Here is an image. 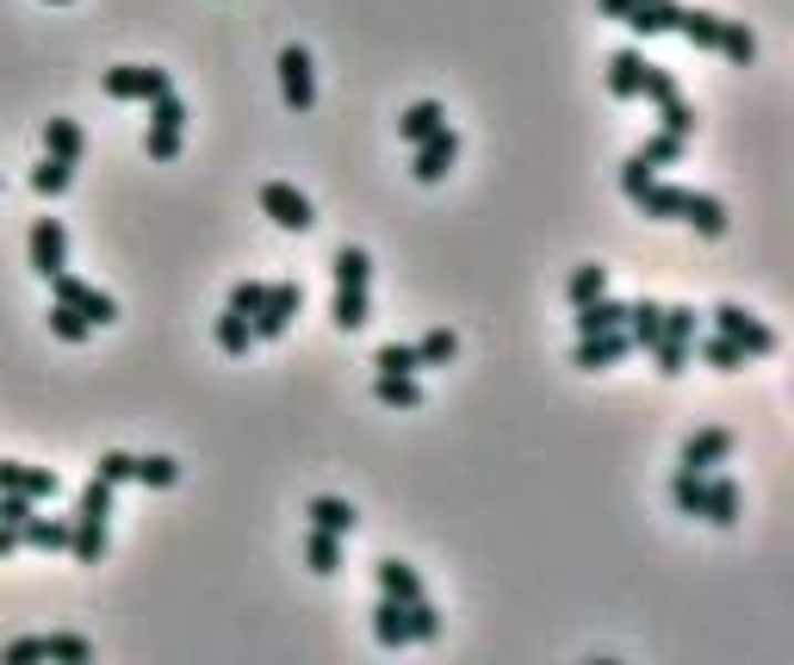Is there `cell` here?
<instances>
[{
    "label": "cell",
    "mask_w": 794,
    "mask_h": 665,
    "mask_svg": "<svg viewBox=\"0 0 794 665\" xmlns=\"http://www.w3.org/2000/svg\"><path fill=\"white\" fill-rule=\"evenodd\" d=\"M267 305V280H236L230 286V305L224 311H236V317H255Z\"/></svg>",
    "instance_id": "ee69618b"
},
{
    "label": "cell",
    "mask_w": 794,
    "mask_h": 665,
    "mask_svg": "<svg viewBox=\"0 0 794 665\" xmlns=\"http://www.w3.org/2000/svg\"><path fill=\"white\" fill-rule=\"evenodd\" d=\"M652 361H658V374H683L689 367V336H658Z\"/></svg>",
    "instance_id": "b9f144b4"
},
{
    "label": "cell",
    "mask_w": 794,
    "mask_h": 665,
    "mask_svg": "<svg viewBox=\"0 0 794 665\" xmlns=\"http://www.w3.org/2000/svg\"><path fill=\"white\" fill-rule=\"evenodd\" d=\"M329 317H336L342 330H360V324L373 317V305H367V286H336V305H329Z\"/></svg>",
    "instance_id": "83f0119b"
},
{
    "label": "cell",
    "mask_w": 794,
    "mask_h": 665,
    "mask_svg": "<svg viewBox=\"0 0 794 665\" xmlns=\"http://www.w3.org/2000/svg\"><path fill=\"white\" fill-rule=\"evenodd\" d=\"M714 50L726 57V63H751L757 57V38L739 25V19H720V38H714Z\"/></svg>",
    "instance_id": "f1b7e54d"
},
{
    "label": "cell",
    "mask_w": 794,
    "mask_h": 665,
    "mask_svg": "<svg viewBox=\"0 0 794 665\" xmlns=\"http://www.w3.org/2000/svg\"><path fill=\"white\" fill-rule=\"evenodd\" d=\"M174 156H181V131L149 125V162H174Z\"/></svg>",
    "instance_id": "11a10c76"
},
{
    "label": "cell",
    "mask_w": 794,
    "mask_h": 665,
    "mask_svg": "<svg viewBox=\"0 0 794 665\" xmlns=\"http://www.w3.org/2000/svg\"><path fill=\"white\" fill-rule=\"evenodd\" d=\"M689 355H701V361L708 367H720V374H739V367H745V349H739V342H732V336H708V342H689Z\"/></svg>",
    "instance_id": "4316f807"
},
{
    "label": "cell",
    "mask_w": 794,
    "mask_h": 665,
    "mask_svg": "<svg viewBox=\"0 0 794 665\" xmlns=\"http://www.w3.org/2000/svg\"><path fill=\"white\" fill-rule=\"evenodd\" d=\"M379 591H385V597H398V603H416L422 597V579H416V566H410V560H379Z\"/></svg>",
    "instance_id": "d6986e66"
},
{
    "label": "cell",
    "mask_w": 794,
    "mask_h": 665,
    "mask_svg": "<svg viewBox=\"0 0 794 665\" xmlns=\"http://www.w3.org/2000/svg\"><path fill=\"white\" fill-rule=\"evenodd\" d=\"M658 330H664V305H658V299H639V305H627V342H633V349H646V355H652Z\"/></svg>",
    "instance_id": "2e32d148"
},
{
    "label": "cell",
    "mask_w": 794,
    "mask_h": 665,
    "mask_svg": "<svg viewBox=\"0 0 794 665\" xmlns=\"http://www.w3.org/2000/svg\"><path fill=\"white\" fill-rule=\"evenodd\" d=\"M63 479L50 467H25V460H0V491H25V498H56Z\"/></svg>",
    "instance_id": "8fae6325"
},
{
    "label": "cell",
    "mask_w": 794,
    "mask_h": 665,
    "mask_svg": "<svg viewBox=\"0 0 794 665\" xmlns=\"http://www.w3.org/2000/svg\"><path fill=\"white\" fill-rule=\"evenodd\" d=\"M639 69H646L639 50H615V57H608V94L615 100H639Z\"/></svg>",
    "instance_id": "44dd1931"
},
{
    "label": "cell",
    "mask_w": 794,
    "mask_h": 665,
    "mask_svg": "<svg viewBox=\"0 0 794 665\" xmlns=\"http://www.w3.org/2000/svg\"><path fill=\"white\" fill-rule=\"evenodd\" d=\"M683 143H689V137H670V131H658V137H646V150H639V156L652 162V168H664V162H683Z\"/></svg>",
    "instance_id": "681fc988"
},
{
    "label": "cell",
    "mask_w": 794,
    "mask_h": 665,
    "mask_svg": "<svg viewBox=\"0 0 794 665\" xmlns=\"http://www.w3.org/2000/svg\"><path fill=\"white\" fill-rule=\"evenodd\" d=\"M646 181H652V162H646V156H639V150H633V156L621 162V187H627V200H633V193L646 187Z\"/></svg>",
    "instance_id": "9f6ffc18"
},
{
    "label": "cell",
    "mask_w": 794,
    "mask_h": 665,
    "mask_svg": "<svg viewBox=\"0 0 794 665\" xmlns=\"http://www.w3.org/2000/svg\"><path fill=\"white\" fill-rule=\"evenodd\" d=\"M708 317H714V330H720V336H732V342H739L745 355H776V349H782V336L770 330V324H757V317H751L745 305H714Z\"/></svg>",
    "instance_id": "6da1fadb"
},
{
    "label": "cell",
    "mask_w": 794,
    "mask_h": 665,
    "mask_svg": "<svg viewBox=\"0 0 794 665\" xmlns=\"http://www.w3.org/2000/svg\"><path fill=\"white\" fill-rule=\"evenodd\" d=\"M633 355V342H627V330H596V336H577V367H615Z\"/></svg>",
    "instance_id": "30bf717a"
},
{
    "label": "cell",
    "mask_w": 794,
    "mask_h": 665,
    "mask_svg": "<svg viewBox=\"0 0 794 665\" xmlns=\"http://www.w3.org/2000/svg\"><path fill=\"white\" fill-rule=\"evenodd\" d=\"M404 616H410V641H435V634H441V610L429 597H416Z\"/></svg>",
    "instance_id": "f6af8a7d"
},
{
    "label": "cell",
    "mask_w": 794,
    "mask_h": 665,
    "mask_svg": "<svg viewBox=\"0 0 794 665\" xmlns=\"http://www.w3.org/2000/svg\"><path fill=\"white\" fill-rule=\"evenodd\" d=\"M7 554H19V529L0 523V560H7Z\"/></svg>",
    "instance_id": "680465c9"
},
{
    "label": "cell",
    "mask_w": 794,
    "mask_h": 665,
    "mask_svg": "<svg viewBox=\"0 0 794 665\" xmlns=\"http://www.w3.org/2000/svg\"><path fill=\"white\" fill-rule=\"evenodd\" d=\"M701 485H708V473H695V467H677V479H670V504L683 510V516H701Z\"/></svg>",
    "instance_id": "f546056e"
},
{
    "label": "cell",
    "mask_w": 794,
    "mask_h": 665,
    "mask_svg": "<svg viewBox=\"0 0 794 665\" xmlns=\"http://www.w3.org/2000/svg\"><path fill=\"white\" fill-rule=\"evenodd\" d=\"M410 150H416V162H410V175L435 187V181H447V168H453V162H460V131H453V125H441V131H429L422 143H410Z\"/></svg>",
    "instance_id": "5b68a950"
},
{
    "label": "cell",
    "mask_w": 794,
    "mask_h": 665,
    "mask_svg": "<svg viewBox=\"0 0 794 665\" xmlns=\"http://www.w3.org/2000/svg\"><path fill=\"white\" fill-rule=\"evenodd\" d=\"M410 603H398V597H379V610H373V641L379 647H410V616H404Z\"/></svg>",
    "instance_id": "9a60e30c"
},
{
    "label": "cell",
    "mask_w": 794,
    "mask_h": 665,
    "mask_svg": "<svg viewBox=\"0 0 794 665\" xmlns=\"http://www.w3.org/2000/svg\"><path fill=\"white\" fill-rule=\"evenodd\" d=\"M38 516V498H25V491H0V523L7 529H25Z\"/></svg>",
    "instance_id": "bcb514c9"
},
{
    "label": "cell",
    "mask_w": 794,
    "mask_h": 665,
    "mask_svg": "<svg viewBox=\"0 0 794 665\" xmlns=\"http://www.w3.org/2000/svg\"><path fill=\"white\" fill-rule=\"evenodd\" d=\"M249 342H255V330H249V317H236V311H224V317H218V349H224V355H249Z\"/></svg>",
    "instance_id": "8d00e7d4"
},
{
    "label": "cell",
    "mask_w": 794,
    "mask_h": 665,
    "mask_svg": "<svg viewBox=\"0 0 794 665\" xmlns=\"http://www.w3.org/2000/svg\"><path fill=\"white\" fill-rule=\"evenodd\" d=\"M677 19H683V7H670V0H646V7L627 13V25H633L639 38H658V32H677Z\"/></svg>",
    "instance_id": "cb8c5ba5"
},
{
    "label": "cell",
    "mask_w": 794,
    "mask_h": 665,
    "mask_svg": "<svg viewBox=\"0 0 794 665\" xmlns=\"http://www.w3.org/2000/svg\"><path fill=\"white\" fill-rule=\"evenodd\" d=\"M44 317H50V330L63 336V342H87V336H94V324H87L81 311H69V305H50Z\"/></svg>",
    "instance_id": "60d3db41"
},
{
    "label": "cell",
    "mask_w": 794,
    "mask_h": 665,
    "mask_svg": "<svg viewBox=\"0 0 794 665\" xmlns=\"http://www.w3.org/2000/svg\"><path fill=\"white\" fill-rule=\"evenodd\" d=\"M373 367H379V374H416V349H404V342H385V349H379L373 355Z\"/></svg>",
    "instance_id": "f907efd6"
},
{
    "label": "cell",
    "mask_w": 794,
    "mask_h": 665,
    "mask_svg": "<svg viewBox=\"0 0 794 665\" xmlns=\"http://www.w3.org/2000/svg\"><path fill=\"white\" fill-rule=\"evenodd\" d=\"M305 516H311V529H329V535H354V504H342V498H311L305 504Z\"/></svg>",
    "instance_id": "7402d4cb"
},
{
    "label": "cell",
    "mask_w": 794,
    "mask_h": 665,
    "mask_svg": "<svg viewBox=\"0 0 794 665\" xmlns=\"http://www.w3.org/2000/svg\"><path fill=\"white\" fill-rule=\"evenodd\" d=\"M683 193H689V187H670V181H646V187L633 193V206L646 212V218H677V212H683Z\"/></svg>",
    "instance_id": "ffe728a7"
},
{
    "label": "cell",
    "mask_w": 794,
    "mask_h": 665,
    "mask_svg": "<svg viewBox=\"0 0 794 665\" xmlns=\"http://www.w3.org/2000/svg\"><path fill=\"white\" fill-rule=\"evenodd\" d=\"M453 355H460V336H453V330H429V336L416 342V361H422V367H447Z\"/></svg>",
    "instance_id": "836d02e7"
},
{
    "label": "cell",
    "mask_w": 794,
    "mask_h": 665,
    "mask_svg": "<svg viewBox=\"0 0 794 665\" xmlns=\"http://www.w3.org/2000/svg\"><path fill=\"white\" fill-rule=\"evenodd\" d=\"M100 479H106V485H125L131 473H137V454H118V448H112V454H100V467H94Z\"/></svg>",
    "instance_id": "816d5d0a"
},
{
    "label": "cell",
    "mask_w": 794,
    "mask_h": 665,
    "mask_svg": "<svg viewBox=\"0 0 794 665\" xmlns=\"http://www.w3.org/2000/svg\"><path fill=\"white\" fill-rule=\"evenodd\" d=\"M658 112H664V131H670V137H695V106H689L683 94H677V100H664Z\"/></svg>",
    "instance_id": "7dc6e473"
},
{
    "label": "cell",
    "mask_w": 794,
    "mask_h": 665,
    "mask_svg": "<svg viewBox=\"0 0 794 665\" xmlns=\"http://www.w3.org/2000/svg\"><path fill=\"white\" fill-rule=\"evenodd\" d=\"M274 69H280L286 106H292V112H311V106H317V63H311V50H305V44H286Z\"/></svg>",
    "instance_id": "3957f363"
},
{
    "label": "cell",
    "mask_w": 794,
    "mask_h": 665,
    "mask_svg": "<svg viewBox=\"0 0 794 665\" xmlns=\"http://www.w3.org/2000/svg\"><path fill=\"white\" fill-rule=\"evenodd\" d=\"M596 13H602V19H627V13H633V0H596Z\"/></svg>",
    "instance_id": "6f0895ef"
},
{
    "label": "cell",
    "mask_w": 794,
    "mask_h": 665,
    "mask_svg": "<svg viewBox=\"0 0 794 665\" xmlns=\"http://www.w3.org/2000/svg\"><path fill=\"white\" fill-rule=\"evenodd\" d=\"M131 479H137V485H156V491H168L174 479H181V467H174L168 454H143V460H137V473H131Z\"/></svg>",
    "instance_id": "f35d334b"
},
{
    "label": "cell",
    "mask_w": 794,
    "mask_h": 665,
    "mask_svg": "<svg viewBox=\"0 0 794 665\" xmlns=\"http://www.w3.org/2000/svg\"><path fill=\"white\" fill-rule=\"evenodd\" d=\"M305 560H311V572H336L342 566V535L311 529V535H305Z\"/></svg>",
    "instance_id": "1f68e13d"
},
{
    "label": "cell",
    "mask_w": 794,
    "mask_h": 665,
    "mask_svg": "<svg viewBox=\"0 0 794 665\" xmlns=\"http://www.w3.org/2000/svg\"><path fill=\"white\" fill-rule=\"evenodd\" d=\"M75 516H100V523H106V516H112V485H106V479H87V485H81V504H75Z\"/></svg>",
    "instance_id": "7bdbcfd3"
},
{
    "label": "cell",
    "mask_w": 794,
    "mask_h": 665,
    "mask_svg": "<svg viewBox=\"0 0 794 665\" xmlns=\"http://www.w3.org/2000/svg\"><path fill=\"white\" fill-rule=\"evenodd\" d=\"M25 249H32V274H63L69 268V231L63 218H38L32 224V237H25Z\"/></svg>",
    "instance_id": "ba28073f"
},
{
    "label": "cell",
    "mask_w": 794,
    "mask_h": 665,
    "mask_svg": "<svg viewBox=\"0 0 794 665\" xmlns=\"http://www.w3.org/2000/svg\"><path fill=\"white\" fill-rule=\"evenodd\" d=\"M683 224H695L701 237H726V206H720L714 193H683Z\"/></svg>",
    "instance_id": "5bb4252c"
},
{
    "label": "cell",
    "mask_w": 794,
    "mask_h": 665,
    "mask_svg": "<svg viewBox=\"0 0 794 665\" xmlns=\"http://www.w3.org/2000/svg\"><path fill=\"white\" fill-rule=\"evenodd\" d=\"M732 454V429H701V436H689L683 442V467H695V473H708V467H720V460Z\"/></svg>",
    "instance_id": "7c38bea8"
},
{
    "label": "cell",
    "mask_w": 794,
    "mask_h": 665,
    "mask_svg": "<svg viewBox=\"0 0 794 665\" xmlns=\"http://www.w3.org/2000/svg\"><path fill=\"white\" fill-rule=\"evenodd\" d=\"M677 32H683L695 50H714V38H720V13H683V19H677Z\"/></svg>",
    "instance_id": "ab89813d"
},
{
    "label": "cell",
    "mask_w": 794,
    "mask_h": 665,
    "mask_svg": "<svg viewBox=\"0 0 794 665\" xmlns=\"http://www.w3.org/2000/svg\"><path fill=\"white\" fill-rule=\"evenodd\" d=\"M596 330H627V305L621 299H590V305H577V336H596Z\"/></svg>",
    "instance_id": "ac0fdd59"
},
{
    "label": "cell",
    "mask_w": 794,
    "mask_h": 665,
    "mask_svg": "<svg viewBox=\"0 0 794 665\" xmlns=\"http://www.w3.org/2000/svg\"><path fill=\"white\" fill-rule=\"evenodd\" d=\"M633 7H646V0H633Z\"/></svg>",
    "instance_id": "94428289"
},
{
    "label": "cell",
    "mask_w": 794,
    "mask_h": 665,
    "mask_svg": "<svg viewBox=\"0 0 794 665\" xmlns=\"http://www.w3.org/2000/svg\"><path fill=\"white\" fill-rule=\"evenodd\" d=\"M44 7H69V0H44Z\"/></svg>",
    "instance_id": "91938a15"
},
{
    "label": "cell",
    "mask_w": 794,
    "mask_h": 665,
    "mask_svg": "<svg viewBox=\"0 0 794 665\" xmlns=\"http://www.w3.org/2000/svg\"><path fill=\"white\" fill-rule=\"evenodd\" d=\"M658 336H689L695 342V305H664V330Z\"/></svg>",
    "instance_id": "f5cc1de1"
},
{
    "label": "cell",
    "mask_w": 794,
    "mask_h": 665,
    "mask_svg": "<svg viewBox=\"0 0 794 665\" xmlns=\"http://www.w3.org/2000/svg\"><path fill=\"white\" fill-rule=\"evenodd\" d=\"M50 293H56V305H69V311H81L87 317V324H112V317H118V299H112V293H100V286H87V280H75V274H50Z\"/></svg>",
    "instance_id": "7a4b0ae2"
},
{
    "label": "cell",
    "mask_w": 794,
    "mask_h": 665,
    "mask_svg": "<svg viewBox=\"0 0 794 665\" xmlns=\"http://www.w3.org/2000/svg\"><path fill=\"white\" fill-rule=\"evenodd\" d=\"M373 280V255L367 249H336V286H367Z\"/></svg>",
    "instance_id": "d6a6232c"
},
{
    "label": "cell",
    "mask_w": 794,
    "mask_h": 665,
    "mask_svg": "<svg viewBox=\"0 0 794 665\" xmlns=\"http://www.w3.org/2000/svg\"><path fill=\"white\" fill-rule=\"evenodd\" d=\"M100 88H106L112 100H143V106H149L156 94H168V75H162V69H143V63H118L100 75Z\"/></svg>",
    "instance_id": "52a82bcc"
},
{
    "label": "cell",
    "mask_w": 794,
    "mask_h": 665,
    "mask_svg": "<svg viewBox=\"0 0 794 665\" xmlns=\"http://www.w3.org/2000/svg\"><path fill=\"white\" fill-rule=\"evenodd\" d=\"M261 212L280 224V231H311V224H317V206L292 187V181H267V187H261Z\"/></svg>",
    "instance_id": "8992f818"
},
{
    "label": "cell",
    "mask_w": 794,
    "mask_h": 665,
    "mask_svg": "<svg viewBox=\"0 0 794 665\" xmlns=\"http://www.w3.org/2000/svg\"><path fill=\"white\" fill-rule=\"evenodd\" d=\"M44 659H63V665H87L94 647L81 641V634H44Z\"/></svg>",
    "instance_id": "74e56055"
},
{
    "label": "cell",
    "mask_w": 794,
    "mask_h": 665,
    "mask_svg": "<svg viewBox=\"0 0 794 665\" xmlns=\"http://www.w3.org/2000/svg\"><path fill=\"white\" fill-rule=\"evenodd\" d=\"M373 398H379V405H391V411H416V405H422V386H416V374H379V380H373Z\"/></svg>",
    "instance_id": "603a6c76"
},
{
    "label": "cell",
    "mask_w": 794,
    "mask_h": 665,
    "mask_svg": "<svg viewBox=\"0 0 794 665\" xmlns=\"http://www.w3.org/2000/svg\"><path fill=\"white\" fill-rule=\"evenodd\" d=\"M38 659H44V634H25V641H13L0 653V665H38Z\"/></svg>",
    "instance_id": "db71d44e"
},
{
    "label": "cell",
    "mask_w": 794,
    "mask_h": 665,
    "mask_svg": "<svg viewBox=\"0 0 794 665\" xmlns=\"http://www.w3.org/2000/svg\"><path fill=\"white\" fill-rule=\"evenodd\" d=\"M69 529H75V516H32V523L19 529V548H38V554H63V548H69Z\"/></svg>",
    "instance_id": "4fadbf2b"
},
{
    "label": "cell",
    "mask_w": 794,
    "mask_h": 665,
    "mask_svg": "<svg viewBox=\"0 0 794 665\" xmlns=\"http://www.w3.org/2000/svg\"><path fill=\"white\" fill-rule=\"evenodd\" d=\"M441 125H447L441 100H416V106H410L404 119H398V137H404V143H422L429 131H441Z\"/></svg>",
    "instance_id": "d4e9b609"
},
{
    "label": "cell",
    "mask_w": 794,
    "mask_h": 665,
    "mask_svg": "<svg viewBox=\"0 0 794 665\" xmlns=\"http://www.w3.org/2000/svg\"><path fill=\"white\" fill-rule=\"evenodd\" d=\"M81 150H87V137H81V125H75V119H50V125H44V156L81 162Z\"/></svg>",
    "instance_id": "484cf974"
},
{
    "label": "cell",
    "mask_w": 794,
    "mask_h": 665,
    "mask_svg": "<svg viewBox=\"0 0 794 665\" xmlns=\"http://www.w3.org/2000/svg\"><path fill=\"white\" fill-rule=\"evenodd\" d=\"M69 554H75L81 566H100V560H106V523H100V516H75V529H69Z\"/></svg>",
    "instance_id": "e0dca14e"
},
{
    "label": "cell",
    "mask_w": 794,
    "mask_h": 665,
    "mask_svg": "<svg viewBox=\"0 0 794 665\" xmlns=\"http://www.w3.org/2000/svg\"><path fill=\"white\" fill-rule=\"evenodd\" d=\"M298 305H305V293H298V280H280V286H267V305H261V311L249 317L255 342H280V336L292 330Z\"/></svg>",
    "instance_id": "277c9868"
},
{
    "label": "cell",
    "mask_w": 794,
    "mask_h": 665,
    "mask_svg": "<svg viewBox=\"0 0 794 665\" xmlns=\"http://www.w3.org/2000/svg\"><path fill=\"white\" fill-rule=\"evenodd\" d=\"M149 125H168V131H181V125H187V106H181V94H174V88H168V94H156V100H149Z\"/></svg>",
    "instance_id": "c3c4849f"
},
{
    "label": "cell",
    "mask_w": 794,
    "mask_h": 665,
    "mask_svg": "<svg viewBox=\"0 0 794 665\" xmlns=\"http://www.w3.org/2000/svg\"><path fill=\"white\" fill-rule=\"evenodd\" d=\"M739 510H745V491H739V479H708V485H701V516H708V523L714 529H732L739 523Z\"/></svg>",
    "instance_id": "9c48e42d"
},
{
    "label": "cell",
    "mask_w": 794,
    "mask_h": 665,
    "mask_svg": "<svg viewBox=\"0 0 794 665\" xmlns=\"http://www.w3.org/2000/svg\"><path fill=\"white\" fill-rule=\"evenodd\" d=\"M639 94L652 100V106H664V100H677V94H683V88H677V75H670V69L646 63V69H639Z\"/></svg>",
    "instance_id": "d590c367"
},
{
    "label": "cell",
    "mask_w": 794,
    "mask_h": 665,
    "mask_svg": "<svg viewBox=\"0 0 794 665\" xmlns=\"http://www.w3.org/2000/svg\"><path fill=\"white\" fill-rule=\"evenodd\" d=\"M69 181H75V162H63V156H44L32 168V187L44 193V200H56V193H69Z\"/></svg>",
    "instance_id": "4dcf8cb0"
},
{
    "label": "cell",
    "mask_w": 794,
    "mask_h": 665,
    "mask_svg": "<svg viewBox=\"0 0 794 665\" xmlns=\"http://www.w3.org/2000/svg\"><path fill=\"white\" fill-rule=\"evenodd\" d=\"M565 293H571V305H590V299H602L608 293V268H571V286H565Z\"/></svg>",
    "instance_id": "e575fe53"
}]
</instances>
